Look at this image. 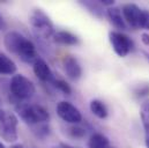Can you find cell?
<instances>
[{
	"mask_svg": "<svg viewBox=\"0 0 149 148\" xmlns=\"http://www.w3.org/2000/svg\"><path fill=\"white\" fill-rule=\"evenodd\" d=\"M15 110L19 117L30 126L46 123L50 119L49 111L44 107L38 104H29V103L20 102L15 105Z\"/></svg>",
	"mask_w": 149,
	"mask_h": 148,
	"instance_id": "obj_1",
	"label": "cell"
},
{
	"mask_svg": "<svg viewBox=\"0 0 149 148\" xmlns=\"http://www.w3.org/2000/svg\"><path fill=\"white\" fill-rule=\"evenodd\" d=\"M9 90L17 101H26L34 96L36 88L31 80L22 74H15L9 82Z\"/></svg>",
	"mask_w": 149,
	"mask_h": 148,
	"instance_id": "obj_2",
	"label": "cell"
},
{
	"mask_svg": "<svg viewBox=\"0 0 149 148\" xmlns=\"http://www.w3.org/2000/svg\"><path fill=\"white\" fill-rule=\"evenodd\" d=\"M29 23L35 30L36 35L43 38H50L54 35V28L50 17L42 10L34 9L29 15Z\"/></svg>",
	"mask_w": 149,
	"mask_h": 148,
	"instance_id": "obj_3",
	"label": "cell"
},
{
	"mask_svg": "<svg viewBox=\"0 0 149 148\" xmlns=\"http://www.w3.org/2000/svg\"><path fill=\"white\" fill-rule=\"evenodd\" d=\"M17 125V117L12 112L6 111L3 119L0 121V138L6 142H15L19 139Z\"/></svg>",
	"mask_w": 149,
	"mask_h": 148,
	"instance_id": "obj_4",
	"label": "cell"
},
{
	"mask_svg": "<svg viewBox=\"0 0 149 148\" xmlns=\"http://www.w3.org/2000/svg\"><path fill=\"white\" fill-rule=\"evenodd\" d=\"M109 40L113 51L121 58L126 57L133 49V40L121 31H110Z\"/></svg>",
	"mask_w": 149,
	"mask_h": 148,
	"instance_id": "obj_5",
	"label": "cell"
},
{
	"mask_svg": "<svg viewBox=\"0 0 149 148\" xmlns=\"http://www.w3.org/2000/svg\"><path fill=\"white\" fill-rule=\"evenodd\" d=\"M57 114L68 124H79L82 121V114L80 110L70 102L61 101L57 105Z\"/></svg>",
	"mask_w": 149,
	"mask_h": 148,
	"instance_id": "obj_6",
	"label": "cell"
},
{
	"mask_svg": "<svg viewBox=\"0 0 149 148\" xmlns=\"http://www.w3.org/2000/svg\"><path fill=\"white\" fill-rule=\"evenodd\" d=\"M15 54L26 64H34L38 59L35 44L30 39H28L27 37H24L22 39V42L19 45Z\"/></svg>",
	"mask_w": 149,
	"mask_h": 148,
	"instance_id": "obj_7",
	"label": "cell"
},
{
	"mask_svg": "<svg viewBox=\"0 0 149 148\" xmlns=\"http://www.w3.org/2000/svg\"><path fill=\"white\" fill-rule=\"evenodd\" d=\"M121 13L124 16V20L127 26H130L132 29H139L140 28V19L142 14V9L135 5V3H126L121 8Z\"/></svg>",
	"mask_w": 149,
	"mask_h": 148,
	"instance_id": "obj_8",
	"label": "cell"
},
{
	"mask_svg": "<svg viewBox=\"0 0 149 148\" xmlns=\"http://www.w3.org/2000/svg\"><path fill=\"white\" fill-rule=\"evenodd\" d=\"M33 70H34L35 75L42 82L52 83L56 79L52 71H51V68H50V66L47 65V63L42 58H38L37 60L33 64Z\"/></svg>",
	"mask_w": 149,
	"mask_h": 148,
	"instance_id": "obj_9",
	"label": "cell"
},
{
	"mask_svg": "<svg viewBox=\"0 0 149 148\" xmlns=\"http://www.w3.org/2000/svg\"><path fill=\"white\" fill-rule=\"evenodd\" d=\"M63 66L66 75L71 80H79L82 75V67L77 59L73 56H66L63 59Z\"/></svg>",
	"mask_w": 149,
	"mask_h": 148,
	"instance_id": "obj_10",
	"label": "cell"
},
{
	"mask_svg": "<svg viewBox=\"0 0 149 148\" xmlns=\"http://www.w3.org/2000/svg\"><path fill=\"white\" fill-rule=\"evenodd\" d=\"M107 15H108L111 24L114 28H117L121 33L125 31V30H127V24H126V22L124 20L123 13H121V10H120L119 7H114V6L109 7L108 10H107Z\"/></svg>",
	"mask_w": 149,
	"mask_h": 148,
	"instance_id": "obj_11",
	"label": "cell"
},
{
	"mask_svg": "<svg viewBox=\"0 0 149 148\" xmlns=\"http://www.w3.org/2000/svg\"><path fill=\"white\" fill-rule=\"evenodd\" d=\"M23 37L24 36H23L22 34L17 33V31H9V33H7V34L5 35L3 44H5L6 49H7L10 53L15 54L16 49L19 47V45H20V43H21V40H22Z\"/></svg>",
	"mask_w": 149,
	"mask_h": 148,
	"instance_id": "obj_12",
	"label": "cell"
},
{
	"mask_svg": "<svg viewBox=\"0 0 149 148\" xmlns=\"http://www.w3.org/2000/svg\"><path fill=\"white\" fill-rule=\"evenodd\" d=\"M52 38L57 44H60V45H77L80 43V39L76 35L65 30L54 33Z\"/></svg>",
	"mask_w": 149,
	"mask_h": 148,
	"instance_id": "obj_13",
	"label": "cell"
},
{
	"mask_svg": "<svg viewBox=\"0 0 149 148\" xmlns=\"http://www.w3.org/2000/svg\"><path fill=\"white\" fill-rule=\"evenodd\" d=\"M16 64L3 52L0 51V74L2 75H13L16 72Z\"/></svg>",
	"mask_w": 149,
	"mask_h": 148,
	"instance_id": "obj_14",
	"label": "cell"
},
{
	"mask_svg": "<svg viewBox=\"0 0 149 148\" xmlns=\"http://www.w3.org/2000/svg\"><path fill=\"white\" fill-rule=\"evenodd\" d=\"M110 141L102 133H94L88 140V148H109Z\"/></svg>",
	"mask_w": 149,
	"mask_h": 148,
	"instance_id": "obj_15",
	"label": "cell"
},
{
	"mask_svg": "<svg viewBox=\"0 0 149 148\" xmlns=\"http://www.w3.org/2000/svg\"><path fill=\"white\" fill-rule=\"evenodd\" d=\"M89 108H90V111L93 112V114H95L100 119H105L108 117V114H109L107 105L100 100H93L90 102Z\"/></svg>",
	"mask_w": 149,
	"mask_h": 148,
	"instance_id": "obj_16",
	"label": "cell"
},
{
	"mask_svg": "<svg viewBox=\"0 0 149 148\" xmlns=\"http://www.w3.org/2000/svg\"><path fill=\"white\" fill-rule=\"evenodd\" d=\"M80 5H82L90 14H93L94 16L101 19L103 17V6L100 1H90V0H87V1H79Z\"/></svg>",
	"mask_w": 149,
	"mask_h": 148,
	"instance_id": "obj_17",
	"label": "cell"
},
{
	"mask_svg": "<svg viewBox=\"0 0 149 148\" xmlns=\"http://www.w3.org/2000/svg\"><path fill=\"white\" fill-rule=\"evenodd\" d=\"M140 117L142 120L143 128L146 131V135H149V100L145 101L140 108Z\"/></svg>",
	"mask_w": 149,
	"mask_h": 148,
	"instance_id": "obj_18",
	"label": "cell"
},
{
	"mask_svg": "<svg viewBox=\"0 0 149 148\" xmlns=\"http://www.w3.org/2000/svg\"><path fill=\"white\" fill-rule=\"evenodd\" d=\"M38 138H46L50 135L51 133V128L46 123H42V124H37L34 125V131H33Z\"/></svg>",
	"mask_w": 149,
	"mask_h": 148,
	"instance_id": "obj_19",
	"label": "cell"
},
{
	"mask_svg": "<svg viewBox=\"0 0 149 148\" xmlns=\"http://www.w3.org/2000/svg\"><path fill=\"white\" fill-rule=\"evenodd\" d=\"M52 84H53L59 91H61V93L65 94V95H71V94H72V88H71V86H70L65 80H63V79H54V81L52 82Z\"/></svg>",
	"mask_w": 149,
	"mask_h": 148,
	"instance_id": "obj_20",
	"label": "cell"
},
{
	"mask_svg": "<svg viewBox=\"0 0 149 148\" xmlns=\"http://www.w3.org/2000/svg\"><path fill=\"white\" fill-rule=\"evenodd\" d=\"M70 134H71V137H73V138L81 139V138H83V137L86 135V130H84L83 127H81V126L75 125V126H72V127L70 128Z\"/></svg>",
	"mask_w": 149,
	"mask_h": 148,
	"instance_id": "obj_21",
	"label": "cell"
},
{
	"mask_svg": "<svg viewBox=\"0 0 149 148\" xmlns=\"http://www.w3.org/2000/svg\"><path fill=\"white\" fill-rule=\"evenodd\" d=\"M140 28L149 30V10L142 9V14L140 19Z\"/></svg>",
	"mask_w": 149,
	"mask_h": 148,
	"instance_id": "obj_22",
	"label": "cell"
},
{
	"mask_svg": "<svg viewBox=\"0 0 149 148\" xmlns=\"http://www.w3.org/2000/svg\"><path fill=\"white\" fill-rule=\"evenodd\" d=\"M136 94H138V96H146V95H148L149 94V87L148 86H146V87H143V88H140L138 91H136Z\"/></svg>",
	"mask_w": 149,
	"mask_h": 148,
	"instance_id": "obj_23",
	"label": "cell"
},
{
	"mask_svg": "<svg viewBox=\"0 0 149 148\" xmlns=\"http://www.w3.org/2000/svg\"><path fill=\"white\" fill-rule=\"evenodd\" d=\"M6 27H7L6 21H5V19H3L2 14L0 13V31H1V30H5V29H6Z\"/></svg>",
	"mask_w": 149,
	"mask_h": 148,
	"instance_id": "obj_24",
	"label": "cell"
},
{
	"mask_svg": "<svg viewBox=\"0 0 149 148\" xmlns=\"http://www.w3.org/2000/svg\"><path fill=\"white\" fill-rule=\"evenodd\" d=\"M141 40H142L143 44L149 45V34L148 33H143V34L141 35Z\"/></svg>",
	"mask_w": 149,
	"mask_h": 148,
	"instance_id": "obj_25",
	"label": "cell"
},
{
	"mask_svg": "<svg viewBox=\"0 0 149 148\" xmlns=\"http://www.w3.org/2000/svg\"><path fill=\"white\" fill-rule=\"evenodd\" d=\"M100 2L102 3V6H108V7H112L114 5L113 0H100Z\"/></svg>",
	"mask_w": 149,
	"mask_h": 148,
	"instance_id": "obj_26",
	"label": "cell"
},
{
	"mask_svg": "<svg viewBox=\"0 0 149 148\" xmlns=\"http://www.w3.org/2000/svg\"><path fill=\"white\" fill-rule=\"evenodd\" d=\"M5 114H6V111L2 110V109H0V121L3 119V117H5Z\"/></svg>",
	"mask_w": 149,
	"mask_h": 148,
	"instance_id": "obj_27",
	"label": "cell"
},
{
	"mask_svg": "<svg viewBox=\"0 0 149 148\" xmlns=\"http://www.w3.org/2000/svg\"><path fill=\"white\" fill-rule=\"evenodd\" d=\"M10 148H24L22 145H20V144H16V145H13Z\"/></svg>",
	"mask_w": 149,
	"mask_h": 148,
	"instance_id": "obj_28",
	"label": "cell"
},
{
	"mask_svg": "<svg viewBox=\"0 0 149 148\" xmlns=\"http://www.w3.org/2000/svg\"><path fill=\"white\" fill-rule=\"evenodd\" d=\"M146 146L149 148V135H146Z\"/></svg>",
	"mask_w": 149,
	"mask_h": 148,
	"instance_id": "obj_29",
	"label": "cell"
},
{
	"mask_svg": "<svg viewBox=\"0 0 149 148\" xmlns=\"http://www.w3.org/2000/svg\"><path fill=\"white\" fill-rule=\"evenodd\" d=\"M0 148H6V147H5V145H3L1 141H0Z\"/></svg>",
	"mask_w": 149,
	"mask_h": 148,
	"instance_id": "obj_30",
	"label": "cell"
},
{
	"mask_svg": "<svg viewBox=\"0 0 149 148\" xmlns=\"http://www.w3.org/2000/svg\"><path fill=\"white\" fill-rule=\"evenodd\" d=\"M145 56H146V57L148 58V60H149V54H147V53H145Z\"/></svg>",
	"mask_w": 149,
	"mask_h": 148,
	"instance_id": "obj_31",
	"label": "cell"
},
{
	"mask_svg": "<svg viewBox=\"0 0 149 148\" xmlns=\"http://www.w3.org/2000/svg\"><path fill=\"white\" fill-rule=\"evenodd\" d=\"M109 148H116V147H109Z\"/></svg>",
	"mask_w": 149,
	"mask_h": 148,
	"instance_id": "obj_32",
	"label": "cell"
}]
</instances>
